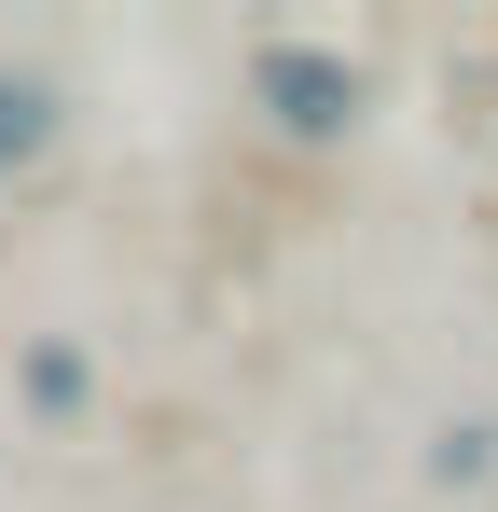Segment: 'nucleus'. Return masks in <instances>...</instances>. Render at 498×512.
Segmentation results:
<instances>
[{
    "mask_svg": "<svg viewBox=\"0 0 498 512\" xmlns=\"http://www.w3.org/2000/svg\"><path fill=\"white\" fill-rule=\"evenodd\" d=\"M263 97H277V125L332 139V125L360 111V70H332V56H305V42H277V56H263Z\"/></svg>",
    "mask_w": 498,
    "mask_h": 512,
    "instance_id": "obj_1",
    "label": "nucleus"
},
{
    "mask_svg": "<svg viewBox=\"0 0 498 512\" xmlns=\"http://www.w3.org/2000/svg\"><path fill=\"white\" fill-rule=\"evenodd\" d=\"M56 139V97L42 84H0V153H42Z\"/></svg>",
    "mask_w": 498,
    "mask_h": 512,
    "instance_id": "obj_2",
    "label": "nucleus"
}]
</instances>
